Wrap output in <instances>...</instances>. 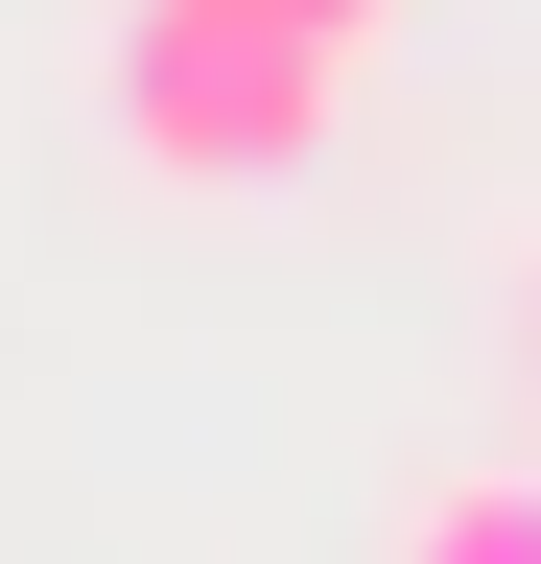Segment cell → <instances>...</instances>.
Here are the masks:
<instances>
[{"instance_id": "cell-3", "label": "cell", "mask_w": 541, "mask_h": 564, "mask_svg": "<svg viewBox=\"0 0 541 564\" xmlns=\"http://www.w3.org/2000/svg\"><path fill=\"white\" fill-rule=\"evenodd\" d=\"M236 24H306V47H377L400 0H236Z\"/></svg>"}, {"instance_id": "cell-2", "label": "cell", "mask_w": 541, "mask_h": 564, "mask_svg": "<svg viewBox=\"0 0 541 564\" xmlns=\"http://www.w3.org/2000/svg\"><path fill=\"white\" fill-rule=\"evenodd\" d=\"M400 564H541V470H447L400 518Z\"/></svg>"}, {"instance_id": "cell-1", "label": "cell", "mask_w": 541, "mask_h": 564, "mask_svg": "<svg viewBox=\"0 0 541 564\" xmlns=\"http://www.w3.org/2000/svg\"><path fill=\"white\" fill-rule=\"evenodd\" d=\"M118 141H142V188H283L329 95H354V47H306V24H236V0H118Z\"/></svg>"}]
</instances>
